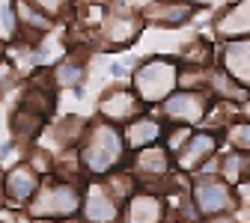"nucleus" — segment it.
Listing matches in <instances>:
<instances>
[{"instance_id":"10","label":"nucleus","mask_w":250,"mask_h":223,"mask_svg":"<svg viewBox=\"0 0 250 223\" xmlns=\"http://www.w3.org/2000/svg\"><path fill=\"white\" fill-rule=\"evenodd\" d=\"M211 152H214V137L211 134H191L188 143L182 146V152H179V167L182 170H194Z\"/></svg>"},{"instance_id":"2","label":"nucleus","mask_w":250,"mask_h":223,"mask_svg":"<svg viewBox=\"0 0 250 223\" xmlns=\"http://www.w3.org/2000/svg\"><path fill=\"white\" fill-rule=\"evenodd\" d=\"M81 208V190L69 182L39 187L36 197L30 200V214L33 217H75Z\"/></svg>"},{"instance_id":"16","label":"nucleus","mask_w":250,"mask_h":223,"mask_svg":"<svg viewBox=\"0 0 250 223\" xmlns=\"http://www.w3.org/2000/svg\"><path fill=\"white\" fill-rule=\"evenodd\" d=\"M83 81V69L78 66L75 60H66L62 66L54 72V86H78Z\"/></svg>"},{"instance_id":"14","label":"nucleus","mask_w":250,"mask_h":223,"mask_svg":"<svg viewBox=\"0 0 250 223\" xmlns=\"http://www.w3.org/2000/svg\"><path fill=\"white\" fill-rule=\"evenodd\" d=\"M137 167H140V170H149L152 176H161V173H167V155H164L161 149L149 146L146 152L137 155Z\"/></svg>"},{"instance_id":"3","label":"nucleus","mask_w":250,"mask_h":223,"mask_svg":"<svg viewBox=\"0 0 250 223\" xmlns=\"http://www.w3.org/2000/svg\"><path fill=\"white\" fill-rule=\"evenodd\" d=\"M176 81H179V69L170 60H149L146 66L134 75V86L140 92V99L149 101V104L167 99L170 89L176 86Z\"/></svg>"},{"instance_id":"13","label":"nucleus","mask_w":250,"mask_h":223,"mask_svg":"<svg viewBox=\"0 0 250 223\" xmlns=\"http://www.w3.org/2000/svg\"><path fill=\"white\" fill-rule=\"evenodd\" d=\"M128 211H131L128 223H158L161 220V200L158 197H149V194L134 197Z\"/></svg>"},{"instance_id":"4","label":"nucleus","mask_w":250,"mask_h":223,"mask_svg":"<svg viewBox=\"0 0 250 223\" xmlns=\"http://www.w3.org/2000/svg\"><path fill=\"white\" fill-rule=\"evenodd\" d=\"M36 190H39V170L18 164L9 173H3V194L12 203H30L36 197Z\"/></svg>"},{"instance_id":"17","label":"nucleus","mask_w":250,"mask_h":223,"mask_svg":"<svg viewBox=\"0 0 250 223\" xmlns=\"http://www.w3.org/2000/svg\"><path fill=\"white\" fill-rule=\"evenodd\" d=\"M232 143H235V149H247L250 152V122H241V125L232 128Z\"/></svg>"},{"instance_id":"11","label":"nucleus","mask_w":250,"mask_h":223,"mask_svg":"<svg viewBox=\"0 0 250 223\" xmlns=\"http://www.w3.org/2000/svg\"><path fill=\"white\" fill-rule=\"evenodd\" d=\"M137 110H140V101H134V92H110L102 101V113L110 122H125Z\"/></svg>"},{"instance_id":"8","label":"nucleus","mask_w":250,"mask_h":223,"mask_svg":"<svg viewBox=\"0 0 250 223\" xmlns=\"http://www.w3.org/2000/svg\"><path fill=\"white\" fill-rule=\"evenodd\" d=\"M194 200H197V208L203 214H217V211H227L235 205L232 200V190L221 182H203L194 187Z\"/></svg>"},{"instance_id":"21","label":"nucleus","mask_w":250,"mask_h":223,"mask_svg":"<svg viewBox=\"0 0 250 223\" xmlns=\"http://www.w3.org/2000/svg\"><path fill=\"white\" fill-rule=\"evenodd\" d=\"M0 54H3V39H0Z\"/></svg>"},{"instance_id":"9","label":"nucleus","mask_w":250,"mask_h":223,"mask_svg":"<svg viewBox=\"0 0 250 223\" xmlns=\"http://www.w3.org/2000/svg\"><path fill=\"white\" fill-rule=\"evenodd\" d=\"M161 125L155 122V119H149V116H137V119H131L128 125H125V146L128 149H146V146H155L161 140Z\"/></svg>"},{"instance_id":"7","label":"nucleus","mask_w":250,"mask_h":223,"mask_svg":"<svg viewBox=\"0 0 250 223\" xmlns=\"http://www.w3.org/2000/svg\"><path fill=\"white\" fill-rule=\"evenodd\" d=\"M164 110L176 122H200L208 110V99L194 95V92H179V95H170L164 101Z\"/></svg>"},{"instance_id":"1","label":"nucleus","mask_w":250,"mask_h":223,"mask_svg":"<svg viewBox=\"0 0 250 223\" xmlns=\"http://www.w3.org/2000/svg\"><path fill=\"white\" fill-rule=\"evenodd\" d=\"M122 140H125V137L113 128L110 122L96 125V128H92V134H89V140H86L83 149H81L83 170H89V173H110L113 164L119 161L122 152H125V143H122Z\"/></svg>"},{"instance_id":"5","label":"nucleus","mask_w":250,"mask_h":223,"mask_svg":"<svg viewBox=\"0 0 250 223\" xmlns=\"http://www.w3.org/2000/svg\"><path fill=\"white\" fill-rule=\"evenodd\" d=\"M197 12L194 3H179V0H155L152 6H146L143 18L158 24V27H182L185 21H191V15Z\"/></svg>"},{"instance_id":"18","label":"nucleus","mask_w":250,"mask_h":223,"mask_svg":"<svg viewBox=\"0 0 250 223\" xmlns=\"http://www.w3.org/2000/svg\"><path fill=\"white\" fill-rule=\"evenodd\" d=\"M30 3H36L42 12H48V15H54V12H60V9H66L72 0H30Z\"/></svg>"},{"instance_id":"6","label":"nucleus","mask_w":250,"mask_h":223,"mask_svg":"<svg viewBox=\"0 0 250 223\" xmlns=\"http://www.w3.org/2000/svg\"><path fill=\"white\" fill-rule=\"evenodd\" d=\"M83 217L89 223H113L119 217V203L110 194V187H89L83 203Z\"/></svg>"},{"instance_id":"12","label":"nucleus","mask_w":250,"mask_h":223,"mask_svg":"<svg viewBox=\"0 0 250 223\" xmlns=\"http://www.w3.org/2000/svg\"><path fill=\"white\" fill-rule=\"evenodd\" d=\"M42 125H45V116H39V113H33V110H27V107H21V110H18V113L12 116V122H9V128H12L15 140L27 143V140H33V137H39V131H42Z\"/></svg>"},{"instance_id":"19","label":"nucleus","mask_w":250,"mask_h":223,"mask_svg":"<svg viewBox=\"0 0 250 223\" xmlns=\"http://www.w3.org/2000/svg\"><path fill=\"white\" fill-rule=\"evenodd\" d=\"M30 223H75V217H33Z\"/></svg>"},{"instance_id":"15","label":"nucleus","mask_w":250,"mask_h":223,"mask_svg":"<svg viewBox=\"0 0 250 223\" xmlns=\"http://www.w3.org/2000/svg\"><path fill=\"white\" fill-rule=\"evenodd\" d=\"M15 33H18L15 0H0V39H15Z\"/></svg>"},{"instance_id":"22","label":"nucleus","mask_w":250,"mask_h":223,"mask_svg":"<svg viewBox=\"0 0 250 223\" xmlns=\"http://www.w3.org/2000/svg\"><path fill=\"white\" fill-rule=\"evenodd\" d=\"M89 3H99V0H89Z\"/></svg>"},{"instance_id":"20","label":"nucleus","mask_w":250,"mask_h":223,"mask_svg":"<svg viewBox=\"0 0 250 223\" xmlns=\"http://www.w3.org/2000/svg\"><path fill=\"white\" fill-rule=\"evenodd\" d=\"M6 200V194H3V170H0V203Z\"/></svg>"}]
</instances>
